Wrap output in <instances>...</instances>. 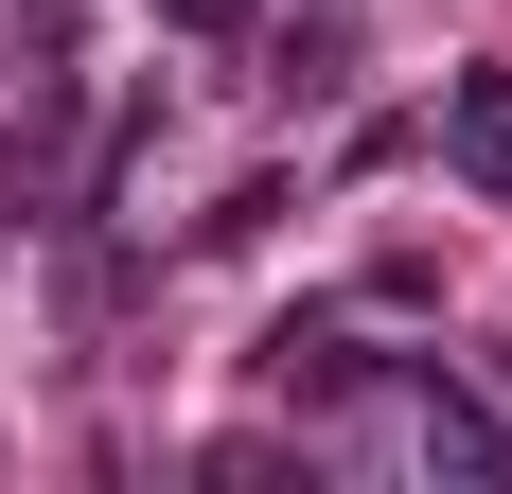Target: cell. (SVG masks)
<instances>
[{
  "label": "cell",
  "instance_id": "1",
  "mask_svg": "<svg viewBox=\"0 0 512 494\" xmlns=\"http://www.w3.org/2000/svg\"><path fill=\"white\" fill-rule=\"evenodd\" d=\"M407 442L442 459V477H512V424L460 389V371H424V389H407Z\"/></svg>",
  "mask_w": 512,
  "mask_h": 494
},
{
  "label": "cell",
  "instance_id": "2",
  "mask_svg": "<svg viewBox=\"0 0 512 494\" xmlns=\"http://www.w3.org/2000/svg\"><path fill=\"white\" fill-rule=\"evenodd\" d=\"M442 159L512 212V71H460V89H442Z\"/></svg>",
  "mask_w": 512,
  "mask_h": 494
},
{
  "label": "cell",
  "instance_id": "3",
  "mask_svg": "<svg viewBox=\"0 0 512 494\" xmlns=\"http://www.w3.org/2000/svg\"><path fill=\"white\" fill-rule=\"evenodd\" d=\"M265 389L336 406V389H354V336H336V318H283V336H265Z\"/></svg>",
  "mask_w": 512,
  "mask_h": 494
},
{
  "label": "cell",
  "instance_id": "4",
  "mask_svg": "<svg viewBox=\"0 0 512 494\" xmlns=\"http://www.w3.org/2000/svg\"><path fill=\"white\" fill-rule=\"evenodd\" d=\"M159 18H177V36H248V0H159Z\"/></svg>",
  "mask_w": 512,
  "mask_h": 494
}]
</instances>
